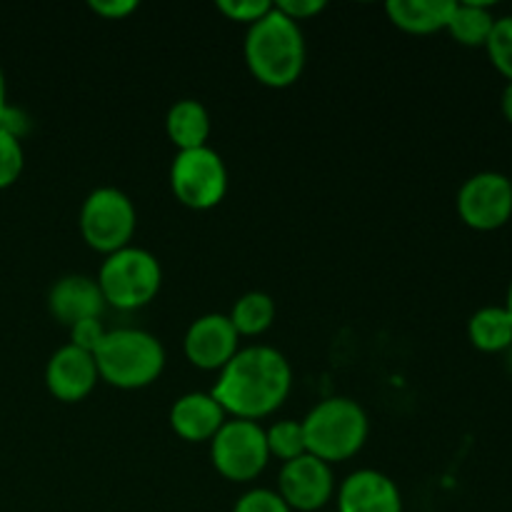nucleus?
<instances>
[{
	"label": "nucleus",
	"mask_w": 512,
	"mask_h": 512,
	"mask_svg": "<svg viewBox=\"0 0 512 512\" xmlns=\"http://www.w3.org/2000/svg\"><path fill=\"white\" fill-rule=\"evenodd\" d=\"M210 458L215 470L230 483H250L268 465V440L263 425L253 420H225L210 440Z\"/></svg>",
	"instance_id": "8"
},
{
	"label": "nucleus",
	"mask_w": 512,
	"mask_h": 512,
	"mask_svg": "<svg viewBox=\"0 0 512 512\" xmlns=\"http://www.w3.org/2000/svg\"><path fill=\"white\" fill-rule=\"evenodd\" d=\"M138 228V213L130 200L118 188H95L80 208V235L88 248L110 255L128 248Z\"/></svg>",
	"instance_id": "6"
},
{
	"label": "nucleus",
	"mask_w": 512,
	"mask_h": 512,
	"mask_svg": "<svg viewBox=\"0 0 512 512\" xmlns=\"http://www.w3.org/2000/svg\"><path fill=\"white\" fill-rule=\"evenodd\" d=\"M453 8L455 0H388L385 13L405 33L430 35L448 28Z\"/></svg>",
	"instance_id": "16"
},
{
	"label": "nucleus",
	"mask_w": 512,
	"mask_h": 512,
	"mask_svg": "<svg viewBox=\"0 0 512 512\" xmlns=\"http://www.w3.org/2000/svg\"><path fill=\"white\" fill-rule=\"evenodd\" d=\"M70 330V345H75V348L85 350V353H95L98 350V345L103 343L105 338V325L100 323V318H90V320H80V323H75Z\"/></svg>",
	"instance_id": "26"
},
{
	"label": "nucleus",
	"mask_w": 512,
	"mask_h": 512,
	"mask_svg": "<svg viewBox=\"0 0 512 512\" xmlns=\"http://www.w3.org/2000/svg\"><path fill=\"white\" fill-rule=\"evenodd\" d=\"M0 128L8 130V133L15 135V138L23 140V135L30 130V118L20 108L8 105V108L3 110V115H0Z\"/></svg>",
	"instance_id": "29"
},
{
	"label": "nucleus",
	"mask_w": 512,
	"mask_h": 512,
	"mask_svg": "<svg viewBox=\"0 0 512 512\" xmlns=\"http://www.w3.org/2000/svg\"><path fill=\"white\" fill-rule=\"evenodd\" d=\"M5 108H8V85H5V73L0 68V115H3Z\"/></svg>",
	"instance_id": "31"
},
{
	"label": "nucleus",
	"mask_w": 512,
	"mask_h": 512,
	"mask_svg": "<svg viewBox=\"0 0 512 512\" xmlns=\"http://www.w3.org/2000/svg\"><path fill=\"white\" fill-rule=\"evenodd\" d=\"M228 413L210 393L180 395L170 408V428L188 443H205L225 425Z\"/></svg>",
	"instance_id": "15"
},
{
	"label": "nucleus",
	"mask_w": 512,
	"mask_h": 512,
	"mask_svg": "<svg viewBox=\"0 0 512 512\" xmlns=\"http://www.w3.org/2000/svg\"><path fill=\"white\" fill-rule=\"evenodd\" d=\"M165 133L170 143L180 150H195L208 145L210 133H213V120H210L208 108L200 100L185 98L170 105L165 115Z\"/></svg>",
	"instance_id": "17"
},
{
	"label": "nucleus",
	"mask_w": 512,
	"mask_h": 512,
	"mask_svg": "<svg viewBox=\"0 0 512 512\" xmlns=\"http://www.w3.org/2000/svg\"><path fill=\"white\" fill-rule=\"evenodd\" d=\"M505 363H508V370H510V375H512V345L508 348V353H505Z\"/></svg>",
	"instance_id": "33"
},
{
	"label": "nucleus",
	"mask_w": 512,
	"mask_h": 512,
	"mask_svg": "<svg viewBox=\"0 0 512 512\" xmlns=\"http://www.w3.org/2000/svg\"><path fill=\"white\" fill-rule=\"evenodd\" d=\"M233 512H293V510H290L288 503L280 498L278 490L253 488L248 490V493L240 495Z\"/></svg>",
	"instance_id": "24"
},
{
	"label": "nucleus",
	"mask_w": 512,
	"mask_h": 512,
	"mask_svg": "<svg viewBox=\"0 0 512 512\" xmlns=\"http://www.w3.org/2000/svg\"><path fill=\"white\" fill-rule=\"evenodd\" d=\"M335 478L333 465L315 455L305 453L300 458L283 463L278 475V495L290 510L315 512L333 500Z\"/></svg>",
	"instance_id": "10"
},
{
	"label": "nucleus",
	"mask_w": 512,
	"mask_h": 512,
	"mask_svg": "<svg viewBox=\"0 0 512 512\" xmlns=\"http://www.w3.org/2000/svg\"><path fill=\"white\" fill-rule=\"evenodd\" d=\"M243 55L258 83L268 88H288L303 75L308 48L300 23L280 13L273 3L258 23L248 25Z\"/></svg>",
	"instance_id": "2"
},
{
	"label": "nucleus",
	"mask_w": 512,
	"mask_h": 512,
	"mask_svg": "<svg viewBox=\"0 0 512 512\" xmlns=\"http://www.w3.org/2000/svg\"><path fill=\"white\" fill-rule=\"evenodd\" d=\"M270 8H273V3H268V0H218V10L225 18L245 25L258 23Z\"/></svg>",
	"instance_id": "25"
},
{
	"label": "nucleus",
	"mask_w": 512,
	"mask_h": 512,
	"mask_svg": "<svg viewBox=\"0 0 512 512\" xmlns=\"http://www.w3.org/2000/svg\"><path fill=\"white\" fill-rule=\"evenodd\" d=\"M185 358L200 370H223L240 350V335L223 313H208L193 320L183 338Z\"/></svg>",
	"instance_id": "11"
},
{
	"label": "nucleus",
	"mask_w": 512,
	"mask_h": 512,
	"mask_svg": "<svg viewBox=\"0 0 512 512\" xmlns=\"http://www.w3.org/2000/svg\"><path fill=\"white\" fill-rule=\"evenodd\" d=\"M308 453L328 465L345 463L363 450L370 420L363 405L350 398H328L303 418Z\"/></svg>",
	"instance_id": "4"
},
{
	"label": "nucleus",
	"mask_w": 512,
	"mask_h": 512,
	"mask_svg": "<svg viewBox=\"0 0 512 512\" xmlns=\"http://www.w3.org/2000/svg\"><path fill=\"white\" fill-rule=\"evenodd\" d=\"M503 308L508 310V315H510V320H512V280L508 283V293H505V303H503Z\"/></svg>",
	"instance_id": "32"
},
{
	"label": "nucleus",
	"mask_w": 512,
	"mask_h": 512,
	"mask_svg": "<svg viewBox=\"0 0 512 512\" xmlns=\"http://www.w3.org/2000/svg\"><path fill=\"white\" fill-rule=\"evenodd\" d=\"M275 8L288 15L290 20H295V23H300V20L315 18V15L323 13L325 0H280V3H275Z\"/></svg>",
	"instance_id": "27"
},
{
	"label": "nucleus",
	"mask_w": 512,
	"mask_h": 512,
	"mask_svg": "<svg viewBox=\"0 0 512 512\" xmlns=\"http://www.w3.org/2000/svg\"><path fill=\"white\" fill-rule=\"evenodd\" d=\"M93 358L100 380L120 390L148 388L165 368L163 343L138 328L108 330Z\"/></svg>",
	"instance_id": "3"
},
{
	"label": "nucleus",
	"mask_w": 512,
	"mask_h": 512,
	"mask_svg": "<svg viewBox=\"0 0 512 512\" xmlns=\"http://www.w3.org/2000/svg\"><path fill=\"white\" fill-rule=\"evenodd\" d=\"M23 168H25L23 143H20V138L10 135L8 130L0 128V190L18 183Z\"/></svg>",
	"instance_id": "23"
},
{
	"label": "nucleus",
	"mask_w": 512,
	"mask_h": 512,
	"mask_svg": "<svg viewBox=\"0 0 512 512\" xmlns=\"http://www.w3.org/2000/svg\"><path fill=\"white\" fill-rule=\"evenodd\" d=\"M88 8L93 10L95 15L108 20H120L125 15L135 13L138 10V3L135 0H90Z\"/></svg>",
	"instance_id": "28"
},
{
	"label": "nucleus",
	"mask_w": 512,
	"mask_h": 512,
	"mask_svg": "<svg viewBox=\"0 0 512 512\" xmlns=\"http://www.w3.org/2000/svg\"><path fill=\"white\" fill-rule=\"evenodd\" d=\"M170 188L190 210H210L228 193V168L210 145L180 150L170 165Z\"/></svg>",
	"instance_id": "7"
},
{
	"label": "nucleus",
	"mask_w": 512,
	"mask_h": 512,
	"mask_svg": "<svg viewBox=\"0 0 512 512\" xmlns=\"http://www.w3.org/2000/svg\"><path fill=\"white\" fill-rule=\"evenodd\" d=\"M98 380L100 375L93 353H85L70 343L55 350L45 365V385L60 403L85 400L95 390Z\"/></svg>",
	"instance_id": "12"
},
{
	"label": "nucleus",
	"mask_w": 512,
	"mask_h": 512,
	"mask_svg": "<svg viewBox=\"0 0 512 512\" xmlns=\"http://www.w3.org/2000/svg\"><path fill=\"white\" fill-rule=\"evenodd\" d=\"M293 390V368L280 350L270 345L240 348L220 370L213 395L228 415L238 420H260L275 413Z\"/></svg>",
	"instance_id": "1"
},
{
	"label": "nucleus",
	"mask_w": 512,
	"mask_h": 512,
	"mask_svg": "<svg viewBox=\"0 0 512 512\" xmlns=\"http://www.w3.org/2000/svg\"><path fill=\"white\" fill-rule=\"evenodd\" d=\"M468 340L480 353H508L512 345V320L503 305H485L468 320Z\"/></svg>",
	"instance_id": "19"
},
{
	"label": "nucleus",
	"mask_w": 512,
	"mask_h": 512,
	"mask_svg": "<svg viewBox=\"0 0 512 512\" xmlns=\"http://www.w3.org/2000/svg\"><path fill=\"white\" fill-rule=\"evenodd\" d=\"M228 318L240 338L243 335L245 338L263 335L275 323V300L268 293H263V290H250V293L240 295L235 300Z\"/></svg>",
	"instance_id": "20"
},
{
	"label": "nucleus",
	"mask_w": 512,
	"mask_h": 512,
	"mask_svg": "<svg viewBox=\"0 0 512 512\" xmlns=\"http://www.w3.org/2000/svg\"><path fill=\"white\" fill-rule=\"evenodd\" d=\"M48 310L58 323L73 328L80 320L100 318L105 310V298L100 285L88 275H65L50 288Z\"/></svg>",
	"instance_id": "14"
},
{
	"label": "nucleus",
	"mask_w": 512,
	"mask_h": 512,
	"mask_svg": "<svg viewBox=\"0 0 512 512\" xmlns=\"http://www.w3.org/2000/svg\"><path fill=\"white\" fill-rule=\"evenodd\" d=\"M95 280H98L105 305H113L118 310H138L153 303L155 295L160 293L163 268L150 250L128 245L118 253L105 255Z\"/></svg>",
	"instance_id": "5"
},
{
	"label": "nucleus",
	"mask_w": 512,
	"mask_h": 512,
	"mask_svg": "<svg viewBox=\"0 0 512 512\" xmlns=\"http://www.w3.org/2000/svg\"><path fill=\"white\" fill-rule=\"evenodd\" d=\"M488 58L493 63V68L503 75L508 83H512V13L500 15L493 25V33H490L488 43Z\"/></svg>",
	"instance_id": "22"
},
{
	"label": "nucleus",
	"mask_w": 512,
	"mask_h": 512,
	"mask_svg": "<svg viewBox=\"0 0 512 512\" xmlns=\"http://www.w3.org/2000/svg\"><path fill=\"white\" fill-rule=\"evenodd\" d=\"M500 110H503V118L512 125V83L503 88V95H500Z\"/></svg>",
	"instance_id": "30"
},
{
	"label": "nucleus",
	"mask_w": 512,
	"mask_h": 512,
	"mask_svg": "<svg viewBox=\"0 0 512 512\" xmlns=\"http://www.w3.org/2000/svg\"><path fill=\"white\" fill-rule=\"evenodd\" d=\"M338 512H403V498L395 480L380 470L363 468L340 483Z\"/></svg>",
	"instance_id": "13"
},
{
	"label": "nucleus",
	"mask_w": 512,
	"mask_h": 512,
	"mask_svg": "<svg viewBox=\"0 0 512 512\" xmlns=\"http://www.w3.org/2000/svg\"><path fill=\"white\" fill-rule=\"evenodd\" d=\"M460 220L478 233H493L512 220V178L498 170L470 175L455 198Z\"/></svg>",
	"instance_id": "9"
},
{
	"label": "nucleus",
	"mask_w": 512,
	"mask_h": 512,
	"mask_svg": "<svg viewBox=\"0 0 512 512\" xmlns=\"http://www.w3.org/2000/svg\"><path fill=\"white\" fill-rule=\"evenodd\" d=\"M265 440H268L270 458H278L283 463L308 453L303 420H278L265 430Z\"/></svg>",
	"instance_id": "21"
},
{
	"label": "nucleus",
	"mask_w": 512,
	"mask_h": 512,
	"mask_svg": "<svg viewBox=\"0 0 512 512\" xmlns=\"http://www.w3.org/2000/svg\"><path fill=\"white\" fill-rule=\"evenodd\" d=\"M498 15L493 13V5L478 3V0H455V8L448 20V33L453 35L455 43L465 45V48H485L493 25Z\"/></svg>",
	"instance_id": "18"
}]
</instances>
